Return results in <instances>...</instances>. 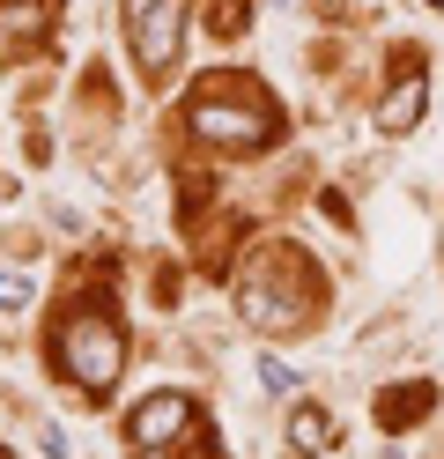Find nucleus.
I'll return each instance as SVG.
<instances>
[{"label":"nucleus","mask_w":444,"mask_h":459,"mask_svg":"<svg viewBox=\"0 0 444 459\" xmlns=\"http://www.w3.org/2000/svg\"><path fill=\"white\" fill-rule=\"evenodd\" d=\"M193 134L230 149V156H252V149H266V141L282 134V119H274V104H266V90H252L245 74H215L193 97Z\"/></svg>","instance_id":"nucleus-1"},{"label":"nucleus","mask_w":444,"mask_h":459,"mask_svg":"<svg viewBox=\"0 0 444 459\" xmlns=\"http://www.w3.org/2000/svg\"><path fill=\"white\" fill-rule=\"evenodd\" d=\"M52 356H59V378H67V385H82V393H111L118 370H126V326H118L111 304H82L74 319L59 326Z\"/></svg>","instance_id":"nucleus-2"},{"label":"nucleus","mask_w":444,"mask_h":459,"mask_svg":"<svg viewBox=\"0 0 444 459\" xmlns=\"http://www.w3.org/2000/svg\"><path fill=\"white\" fill-rule=\"evenodd\" d=\"M311 297H318V274L296 260V252H266V260H252V274L237 281V304H245V319L259 333H289L311 319Z\"/></svg>","instance_id":"nucleus-3"},{"label":"nucleus","mask_w":444,"mask_h":459,"mask_svg":"<svg viewBox=\"0 0 444 459\" xmlns=\"http://www.w3.org/2000/svg\"><path fill=\"white\" fill-rule=\"evenodd\" d=\"M126 38L141 74H170L178 45H186V0H126Z\"/></svg>","instance_id":"nucleus-4"},{"label":"nucleus","mask_w":444,"mask_h":459,"mask_svg":"<svg viewBox=\"0 0 444 459\" xmlns=\"http://www.w3.org/2000/svg\"><path fill=\"white\" fill-rule=\"evenodd\" d=\"M126 429H134V445H141V452H170V445L193 429V400H186V393H148L141 408H134Z\"/></svg>","instance_id":"nucleus-5"},{"label":"nucleus","mask_w":444,"mask_h":459,"mask_svg":"<svg viewBox=\"0 0 444 459\" xmlns=\"http://www.w3.org/2000/svg\"><path fill=\"white\" fill-rule=\"evenodd\" d=\"M422 104H430V74H422V67H400V82H393L385 104H378V126H385V134H414Z\"/></svg>","instance_id":"nucleus-6"},{"label":"nucleus","mask_w":444,"mask_h":459,"mask_svg":"<svg viewBox=\"0 0 444 459\" xmlns=\"http://www.w3.org/2000/svg\"><path fill=\"white\" fill-rule=\"evenodd\" d=\"M437 408V385H400V393H378V429H414Z\"/></svg>","instance_id":"nucleus-7"},{"label":"nucleus","mask_w":444,"mask_h":459,"mask_svg":"<svg viewBox=\"0 0 444 459\" xmlns=\"http://www.w3.org/2000/svg\"><path fill=\"white\" fill-rule=\"evenodd\" d=\"M326 445H334V415L304 400V408L289 415V452H326Z\"/></svg>","instance_id":"nucleus-8"},{"label":"nucleus","mask_w":444,"mask_h":459,"mask_svg":"<svg viewBox=\"0 0 444 459\" xmlns=\"http://www.w3.org/2000/svg\"><path fill=\"white\" fill-rule=\"evenodd\" d=\"M245 22H252V8H245V0H215V38H237Z\"/></svg>","instance_id":"nucleus-9"},{"label":"nucleus","mask_w":444,"mask_h":459,"mask_svg":"<svg viewBox=\"0 0 444 459\" xmlns=\"http://www.w3.org/2000/svg\"><path fill=\"white\" fill-rule=\"evenodd\" d=\"M259 385H266V393H289V385H296V370H289V363H266V356H259Z\"/></svg>","instance_id":"nucleus-10"},{"label":"nucleus","mask_w":444,"mask_h":459,"mask_svg":"<svg viewBox=\"0 0 444 459\" xmlns=\"http://www.w3.org/2000/svg\"><path fill=\"white\" fill-rule=\"evenodd\" d=\"M30 304V281L22 274H0V311H22Z\"/></svg>","instance_id":"nucleus-11"},{"label":"nucleus","mask_w":444,"mask_h":459,"mask_svg":"<svg viewBox=\"0 0 444 459\" xmlns=\"http://www.w3.org/2000/svg\"><path fill=\"white\" fill-rule=\"evenodd\" d=\"M0 459H8V452H0Z\"/></svg>","instance_id":"nucleus-12"},{"label":"nucleus","mask_w":444,"mask_h":459,"mask_svg":"<svg viewBox=\"0 0 444 459\" xmlns=\"http://www.w3.org/2000/svg\"><path fill=\"white\" fill-rule=\"evenodd\" d=\"M437 8H444V0H437Z\"/></svg>","instance_id":"nucleus-13"}]
</instances>
